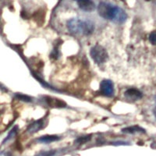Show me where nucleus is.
Returning a JSON list of instances; mask_svg holds the SVG:
<instances>
[{
	"label": "nucleus",
	"instance_id": "nucleus-1",
	"mask_svg": "<svg viewBox=\"0 0 156 156\" xmlns=\"http://www.w3.org/2000/svg\"><path fill=\"white\" fill-rule=\"evenodd\" d=\"M98 12L101 17L115 23H123L127 18V15L123 9L105 2H99L98 5Z\"/></svg>",
	"mask_w": 156,
	"mask_h": 156
},
{
	"label": "nucleus",
	"instance_id": "nucleus-2",
	"mask_svg": "<svg viewBox=\"0 0 156 156\" xmlns=\"http://www.w3.org/2000/svg\"><path fill=\"white\" fill-rule=\"evenodd\" d=\"M67 28L72 34L88 36L94 30V24L90 20L72 18L67 21Z\"/></svg>",
	"mask_w": 156,
	"mask_h": 156
},
{
	"label": "nucleus",
	"instance_id": "nucleus-3",
	"mask_svg": "<svg viewBox=\"0 0 156 156\" xmlns=\"http://www.w3.org/2000/svg\"><path fill=\"white\" fill-rule=\"evenodd\" d=\"M90 55L91 58L97 64H102L108 58V54L106 49L100 44H97L90 48Z\"/></svg>",
	"mask_w": 156,
	"mask_h": 156
},
{
	"label": "nucleus",
	"instance_id": "nucleus-4",
	"mask_svg": "<svg viewBox=\"0 0 156 156\" xmlns=\"http://www.w3.org/2000/svg\"><path fill=\"white\" fill-rule=\"evenodd\" d=\"M100 92L105 97H112L115 93L113 82L108 79L101 80V82L100 83Z\"/></svg>",
	"mask_w": 156,
	"mask_h": 156
},
{
	"label": "nucleus",
	"instance_id": "nucleus-5",
	"mask_svg": "<svg viewBox=\"0 0 156 156\" xmlns=\"http://www.w3.org/2000/svg\"><path fill=\"white\" fill-rule=\"evenodd\" d=\"M125 97L126 98V99L129 100V101H137V100H140V98H142L143 97V94L140 92L138 89L136 88H129L125 91L124 93Z\"/></svg>",
	"mask_w": 156,
	"mask_h": 156
},
{
	"label": "nucleus",
	"instance_id": "nucleus-6",
	"mask_svg": "<svg viewBox=\"0 0 156 156\" xmlns=\"http://www.w3.org/2000/svg\"><path fill=\"white\" fill-rule=\"evenodd\" d=\"M76 4L79 6L81 10L84 11V12H92L95 9V4L92 1L90 0H86V1H77Z\"/></svg>",
	"mask_w": 156,
	"mask_h": 156
},
{
	"label": "nucleus",
	"instance_id": "nucleus-7",
	"mask_svg": "<svg viewBox=\"0 0 156 156\" xmlns=\"http://www.w3.org/2000/svg\"><path fill=\"white\" fill-rule=\"evenodd\" d=\"M44 100L48 103V105L51 107H56V108H65L66 106V103L64 101L58 98H55L51 97H45Z\"/></svg>",
	"mask_w": 156,
	"mask_h": 156
},
{
	"label": "nucleus",
	"instance_id": "nucleus-8",
	"mask_svg": "<svg viewBox=\"0 0 156 156\" xmlns=\"http://www.w3.org/2000/svg\"><path fill=\"white\" fill-rule=\"evenodd\" d=\"M122 132L125 133H131V134H134L136 133H145V129H143L140 126H128V127H125L122 129Z\"/></svg>",
	"mask_w": 156,
	"mask_h": 156
},
{
	"label": "nucleus",
	"instance_id": "nucleus-9",
	"mask_svg": "<svg viewBox=\"0 0 156 156\" xmlns=\"http://www.w3.org/2000/svg\"><path fill=\"white\" fill-rule=\"evenodd\" d=\"M43 126V120L42 119H39V120L35 121L33 123L30 125L27 128V132L30 133H34L38 131L39 129H41Z\"/></svg>",
	"mask_w": 156,
	"mask_h": 156
},
{
	"label": "nucleus",
	"instance_id": "nucleus-10",
	"mask_svg": "<svg viewBox=\"0 0 156 156\" xmlns=\"http://www.w3.org/2000/svg\"><path fill=\"white\" fill-rule=\"evenodd\" d=\"M58 140H60V137L56 135H44L37 139V140L41 143H51Z\"/></svg>",
	"mask_w": 156,
	"mask_h": 156
},
{
	"label": "nucleus",
	"instance_id": "nucleus-11",
	"mask_svg": "<svg viewBox=\"0 0 156 156\" xmlns=\"http://www.w3.org/2000/svg\"><path fill=\"white\" fill-rule=\"evenodd\" d=\"M91 138V135H87V136H80L79 138H77L76 140V143H78V144H83L87 143V141L90 140Z\"/></svg>",
	"mask_w": 156,
	"mask_h": 156
},
{
	"label": "nucleus",
	"instance_id": "nucleus-12",
	"mask_svg": "<svg viewBox=\"0 0 156 156\" xmlns=\"http://www.w3.org/2000/svg\"><path fill=\"white\" fill-rule=\"evenodd\" d=\"M16 97L17 98V99L20 100V101H26V102H30L32 101L31 98L23 94H16Z\"/></svg>",
	"mask_w": 156,
	"mask_h": 156
},
{
	"label": "nucleus",
	"instance_id": "nucleus-13",
	"mask_svg": "<svg viewBox=\"0 0 156 156\" xmlns=\"http://www.w3.org/2000/svg\"><path fill=\"white\" fill-rule=\"evenodd\" d=\"M149 41L153 45H156V30H154L149 34Z\"/></svg>",
	"mask_w": 156,
	"mask_h": 156
},
{
	"label": "nucleus",
	"instance_id": "nucleus-14",
	"mask_svg": "<svg viewBox=\"0 0 156 156\" xmlns=\"http://www.w3.org/2000/svg\"><path fill=\"white\" fill-rule=\"evenodd\" d=\"M151 147L153 149H156V141L153 142L152 144H151Z\"/></svg>",
	"mask_w": 156,
	"mask_h": 156
},
{
	"label": "nucleus",
	"instance_id": "nucleus-15",
	"mask_svg": "<svg viewBox=\"0 0 156 156\" xmlns=\"http://www.w3.org/2000/svg\"><path fill=\"white\" fill-rule=\"evenodd\" d=\"M153 113H154V116H155V118H156V107L154 108V109H153Z\"/></svg>",
	"mask_w": 156,
	"mask_h": 156
},
{
	"label": "nucleus",
	"instance_id": "nucleus-16",
	"mask_svg": "<svg viewBox=\"0 0 156 156\" xmlns=\"http://www.w3.org/2000/svg\"><path fill=\"white\" fill-rule=\"evenodd\" d=\"M155 101H156V97H155Z\"/></svg>",
	"mask_w": 156,
	"mask_h": 156
}]
</instances>
